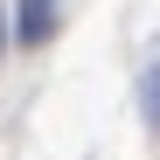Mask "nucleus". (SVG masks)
<instances>
[{
  "label": "nucleus",
  "instance_id": "f257e3e1",
  "mask_svg": "<svg viewBox=\"0 0 160 160\" xmlns=\"http://www.w3.org/2000/svg\"><path fill=\"white\" fill-rule=\"evenodd\" d=\"M49 35H56V0H21V7H14V42L35 49Z\"/></svg>",
  "mask_w": 160,
  "mask_h": 160
},
{
  "label": "nucleus",
  "instance_id": "f03ea898",
  "mask_svg": "<svg viewBox=\"0 0 160 160\" xmlns=\"http://www.w3.org/2000/svg\"><path fill=\"white\" fill-rule=\"evenodd\" d=\"M139 91H146V112H153V125H160V63L146 70V84H139Z\"/></svg>",
  "mask_w": 160,
  "mask_h": 160
},
{
  "label": "nucleus",
  "instance_id": "7ed1b4c3",
  "mask_svg": "<svg viewBox=\"0 0 160 160\" xmlns=\"http://www.w3.org/2000/svg\"><path fill=\"white\" fill-rule=\"evenodd\" d=\"M0 49H7V21H0Z\"/></svg>",
  "mask_w": 160,
  "mask_h": 160
}]
</instances>
